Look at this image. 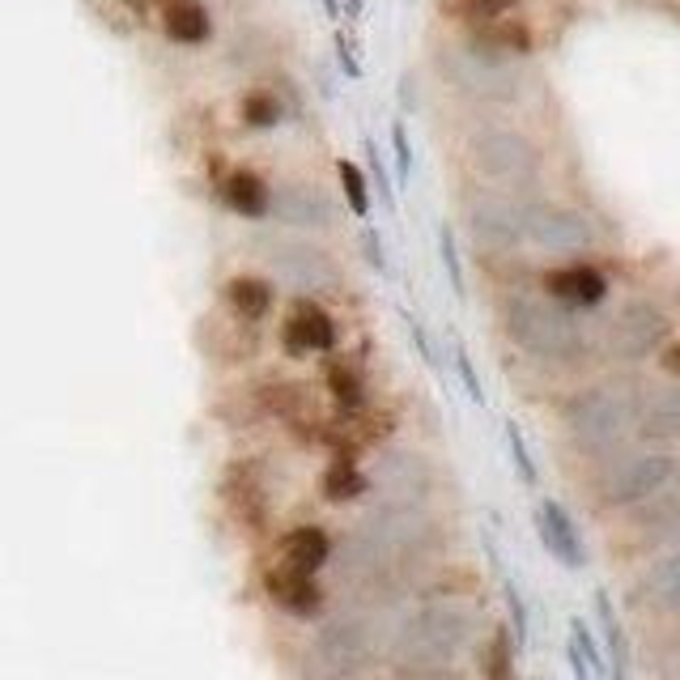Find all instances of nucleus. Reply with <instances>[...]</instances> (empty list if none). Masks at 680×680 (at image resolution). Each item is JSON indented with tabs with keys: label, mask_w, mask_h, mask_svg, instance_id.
I'll return each mask as SVG.
<instances>
[{
	"label": "nucleus",
	"mask_w": 680,
	"mask_h": 680,
	"mask_svg": "<svg viewBox=\"0 0 680 680\" xmlns=\"http://www.w3.org/2000/svg\"><path fill=\"white\" fill-rule=\"evenodd\" d=\"M460 374H463V383H468V391H472V400L481 404V400H486V396H481V379L468 370V362H463V358H460Z\"/></svg>",
	"instance_id": "obj_39"
},
{
	"label": "nucleus",
	"mask_w": 680,
	"mask_h": 680,
	"mask_svg": "<svg viewBox=\"0 0 680 680\" xmlns=\"http://www.w3.org/2000/svg\"><path fill=\"white\" fill-rule=\"evenodd\" d=\"M281 344L293 358H307V353H328L337 344V323L332 316L319 307L316 298H298L293 311L281 323Z\"/></svg>",
	"instance_id": "obj_14"
},
{
	"label": "nucleus",
	"mask_w": 680,
	"mask_h": 680,
	"mask_svg": "<svg viewBox=\"0 0 680 680\" xmlns=\"http://www.w3.org/2000/svg\"><path fill=\"white\" fill-rule=\"evenodd\" d=\"M498 328L519 353H528L540 366H558V370H579L600 349V337L579 319V311L561 307L549 293L510 290L498 302Z\"/></svg>",
	"instance_id": "obj_1"
},
{
	"label": "nucleus",
	"mask_w": 680,
	"mask_h": 680,
	"mask_svg": "<svg viewBox=\"0 0 680 680\" xmlns=\"http://www.w3.org/2000/svg\"><path fill=\"white\" fill-rule=\"evenodd\" d=\"M677 489H680V468H677Z\"/></svg>",
	"instance_id": "obj_42"
},
{
	"label": "nucleus",
	"mask_w": 680,
	"mask_h": 680,
	"mask_svg": "<svg viewBox=\"0 0 680 680\" xmlns=\"http://www.w3.org/2000/svg\"><path fill=\"white\" fill-rule=\"evenodd\" d=\"M221 200L239 218H268L272 213V188L256 170H230V179L221 183Z\"/></svg>",
	"instance_id": "obj_21"
},
{
	"label": "nucleus",
	"mask_w": 680,
	"mask_h": 680,
	"mask_svg": "<svg viewBox=\"0 0 680 680\" xmlns=\"http://www.w3.org/2000/svg\"><path fill=\"white\" fill-rule=\"evenodd\" d=\"M256 251H260V260H264L268 272H272L281 286L298 290L302 298L328 293L340 286V272H337V264H332V256H328L323 247L307 243V239H268V234H260V239H256Z\"/></svg>",
	"instance_id": "obj_9"
},
{
	"label": "nucleus",
	"mask_w": 680,
	"mask_h": 680,
	"mask_svg": "<svg viewBox=\"0 0 680 680\" xmlns=\"http://www.w3.org/2000/svg\"><path fill=\"white\" fill-rule=\"evenodd\" d=\"M468 162L498 192H532L540 179V149L510 123H486L468 137Z\"/></svg>",
	"instance_id": "obj_6"
},
{
	"label": "nucleus",
	"mask_w": 680,
	"mask_h": 680,
	"mask_svg": "<svg viewBox=\"0 0 680 680\" xmlns=\"http://www.w3.org/2000/svg\"><path fill=\"white\" fill-rule=\"evenodd\" d=\"M663 366H668L672 374H680V340H672V344L663 349Z\"/></svg>",
	"instance_id": "obj_40"
},
{
	"label": "nucleus",
	"mask_w": 680,
	"mask_h": 680,
	"mask_svg": "<svg viewBox=\"0 0 680 680\" xmlns=\"http://www.w3.org/2000/svg\"><path fill=\"white\" fill-rule=\"evenodd\" d=\"M528 243L549 251V256H583L591 247H600V230L579 209H566L553 200H532L528 204Z\"/></svg>",
	"instance_id": "obj_12"
},
{
	"label": "nucleus",
	"mask_w": 680,
	"mask_h": 680,
	"mask_svg": "<svg viewBox=\"0 0 680 680\" xmlns=\"http://www.w3.org/2000/svg\"><path fill=\"white\" fill-rule=\"evenodd\" d=\"M672 337V319L668 311L651 302V298H630L617 307V316L604 323V337H600V349H604L612 362H647L651 353H659Z\"/></svg>",
	"instance_id": "obj_8"
},
{
	"label": "nucleus",
	"mask_w": 680,
	"mask_h": 680,
	"mask_svg": "<svg viewBox=\"0 0 680 680\" xmlns=\"http://www.w3.org/2000/svg\"><path fill=\"white\" fill-rule=\"evenodd\" d=\"M507 447L514 451V468H519V477L532 486L536 481V468H532V456H528V447H523V434L514 430V426H507Z\"/></svg>",
	"instance_id": "obj_34"
},
{
	"label": "nucleus",
	"mask_w": 680,
	"mask_h": 680,
	"mask_svg": "<svg viewBox=\"0 0 680 680\" xmlns=\"http://www.w3.org/2000/svg\"><path fill=\"white\" fill-rule=\"evenodd\" d=\"M540 293L558 298L561 307L587 311V307H600L608 298V277L591 264H566V268H553V272L540 277Z\"/></svg>",
	"instance_id": "obj_16"
},
{
	"label": "nucleus",
	"mask_w": 680,
	"mask_h": 680,
	"mask_svg": "<svg viewBox=\"0 0 680 680\" xmlns=\"http://www.w3.org/2000/svg\"><path fill=\"white\" fill-rule=\"evenodd\" d=\"M281 120V102L264 90H256V94L243 98V123L247 128H272V123Z\"/></svg>",
	"instance_id": "obj_30"
},
{
	"label": "nucleus",
	"mask_w": 680,
	"mask_h": 680,
	"mask_svg": "<svg viewBox=\"0 0 680 680\" xmlns=\"http://www.w3.org/2000/svg\"><path fill=\"white\" fill-rule=\"evenodd\" d=\"M264 591L277 608H286L290 617H316L323 608V591H319L316 574H302V570H290V566H272L264 574Z\"/></svg>",
	"instance_id": "obj_17"
},
{
	"label": "nucleus",
	"mask_w": 680,
	"mask_h": 680,
	"mask_svg": "<svg viewBox=\"0 0 680 680\" xmlns=\"http://www.w3.org/2000/svg\"><path fill=\"white\" fill-rule=\"evenodd\" d=\"M680 460L672 451H633L617 456L600 468L596 477V507L600 510H633L656 502L663 489L677 481Z\"/></svg>",
	"instance_id": "obj_7"
},
{
	"label": "nucleus",
	"mask_w": 680,
	"mask_h": 680,
	"mask_svg": "<svg viewBox=\"0 0 680 680\" xmlns=\"http://www.w3.org/2000/svg\"><path fill=\"white\" fill-rule=\"evenodd\" d=\"M463 226L472 234V243L489 251H510V247L528 243V200L498 188H477L463 200Z\"/></svg>",
	"instance_id": "obj_10"
},
{
	"label": "nucleus",
	"mask_w": 680,
	"mask_h": 680,
	"mask_svg": "<svg viewBox=\"0 0 680 680\" xmlns=\"http://www.w3.org/2000/svg\"><path fill=\"white\" fill-rule=\"evenodd\" d=\"M132 4H137V0H132Z\"/></svg>",
	"instance_id": "obj_43"
},
{
	"label": "nucleus",
	"mask_w": 680,
	"mask_h": 680,
	"mask_svg": "<svg viewBox=\"0 0 680 680\" xmlns=\"http://www.w3.org/2000/svg\"><path fill=\"white\" fill-rule=\"evenodd\" d=\"M337 174H340V188H344V200H349V209L366 218L370 213V196H366V179L362 170L353 167V162H337Z\"/></svg>",
	"instance_id": "obj_31"
},
{
	"label": "nucleus",
	"mask_w": 680,
	"mask_h": 680,
	"mask_svg": "<svg viewBox=\"0 0 680 680\" xmlns=\"http://www.w3.org/2000/svg\"><path fill=\"white\" fill-rule=\"evenodd\" d=\"M596 612H600V626H604V642H608V680H630V642H626V630L612 612V600L608 591H596Z\"/></svg>",
	"instance_id": "obj_24"
},
{
	"label": "nucleus",
	"mask_w": 680,
	"mask_h": 680,
	"mask_svg": "<svg viewBox=\"0 0 680 680\" xmlns=\"http://www.w3.org/2000/svg\"><path fill=\"white\" fill-rule=\"evenodd\" d=\"M370 486L383 502L430 510L438 493V472L417 447H383L370 463Z\"/></svg>",
	"instance_id": "obj_11"
},
{
	"label": "nucleus",
	"mask_w": 680,
	"mask_h": 680,
	"mask_svg": "<svg viewBox=\"0 0 680 680\" xmlns=\"http://www.w3.org/2000/svg\"><path fill=\"white\" fill-rule=\"evenodd\" d=\"M642 442H677L680 438V388L656 391L642 400V421H638Z\"/></svg>",
	"instance_id": "obj_22"
},
{
	"label": "nucleus",
	"mask_w": 680,
	"mask_h": 680,
	"mask_svg": "<svg viewBox=\"0 0 680 680\" xmlns=\"http://www.w3.org/2000/svg\"><path fill=\"white\" fill-rule=\"evenodd\" d=\"M438 73L468 102L481 107H514L528 94V73L519 69L514 51L489 48V43H447L438 51Z\"/></svg>",
	"instance_id": "obj_4"
},
{
	"label": "nucleus",
	"mask_w": 680,
	"mask_h": 680,
	"mask_svg": "<svg viewBox=\"0 0 680 680\" xmlns=\"http://www.w3.org/2000/svg\"><path fill=\"white\" fill-rule=\"evenodd\" d=\"M438 251H442V264H447V277H451V290L463 298V268H460V251H456V234L447 226H438Z\"/></svg>",
	"instance_id": "obj_32"
},
{
	"label": "nucleus",
	"mask_w": 680,
	"mask_h": 680,
	"mask_svg": "<svg viewBox=\"0 0 680 680\" xmlns=\"http://www.w3.org/2000/svg\"><path fill=\"white\" fill-rule=\"evenodd\" d=\"M472 642H477V612L456 600H434L396 626L391 656L417 672H438L451 668V659L463 656Z\"/></svg>",
	"instance_id": "obj_3"
},
{
	"label": "nucleus",
	"mask_w": 680,
	"mask_h": 680,
	"mask_svg": "<svg viewBox=\"0 0 680 680\" xmlns=\"http://www.w3.org/2000/svg\"><path fill=\"white\" fill-rule=\"evenodd\" d=\"M481 677L486 680H519L514 677V656H510V633L493 630L481 651Z\"/></svg>",
	"instance_id": "obj_28"
},
{
	"label": "nucleus",
	"mask_w": 680,
	"mask_h": 680,
	"mask_svg": "<svg viewBox=\"0 0 680 680\" xmlns=\"http://www.w3.org/2000/svg\"><path fill=\"white\" fill-rule=\"evenodd\" d=\"M323 4H328V13H337V0H323Z\"/></svg>",
	"instance_id": "obj_41"
},
{
	"label": "nucleus",
	"mask_w": 680,
	"mask_h": 680,
	"mask_svg": "<svg viewBox=\"0 0 680 680\" xmlns=\"http://www.w3.org/2000/svg\"><path fill=\"white\" fill-rule=\"evenodd\" d=\"M366 153H370V170H374V183H379V196H383V204H391V200H396V192H391L388 170H383V162H379V153H374V146H366Z\"/></svg>",
	"instance_id": "obj_37"
},
{
	"label": "nucleus",
	"mask_w": 680,
	"mask_h": 680,
	"mask_svg": "<svg viewBox=\"0 0 680 680\" xmlns=\"http://www.w3.org/2000/svg\"><path fill=\"white\" fill-rule=\"evenodd\" d=\"M362 247H366V260H370L374 268L388 264V260H383V243H379V234H374V230H366V234H362Z\"/></svg>",
	"instance_id": "obj_38"
},
{
	"label": "nucleus",
	"mask_w": 680,
	"mask_h": 680,
	"mask_svg": "<svg viewBox=\"0 0 680 680\" xmlns=\"http://www.w3.org/2000/svg\"><path fill=\"white\" fill-rule=\"evenodd\" d=\"M507 604H510V612H514V638L523 642V638H528V608H523V596H519V587L514 583H507Z\"/></svg>",
	"instance_id": "obj_36"
},
{
	"label": "nucleus",
	"mask_w": 680,
	"mask_h": 680,
	"mask_svg": "<svg viewBox=\"0 0 680 680\" xmlns=\"http://www.w3.org/2000/svg\"><path fill=\"white\" fill-rule=\"evenodd\" d=\"M162 30L183 48H200L213 34V18L200 0H167L162 4Z\"/></svg>",
	"instance_id": "obj_20"
},
{
	"label": "nucleus",
	"mask_w": 680,
	"mask_h": 680,
	"mask_svg": "<svg viewBox=\"0 0 680 680\" xmlns=\"http://www.w3.org/2000/svg\"><path fill=\"white\" fill-rule=\"evenodd\" d=\"M638 604L656 608V612H680V549L656 558L642 579H638Z\"/></svg>",
	"instance_id": "obj_19"
},
{
	"label": "nucleus",
	"mask_w": 680,
	"mask_h": 680,
	"mask_svg": "<svg viewBox=\"0 0 680 680\" xmlns=\"http://www.w3.org/2000/svg\"><path fill=\"white\" fill-rule=\"evenodd\" d=\"M456 4H460V13L472 26H493L502 22L507 13H514L519 0H456Z\"/></svg>",
	"instance_id": "obj_29"
},
{
	"label": "nucleus",
	"mask_w": 680,
	"mask_h": 680,
	"mask_svg": "<svg viewBox=\"0 0 680 680\" xmlns=\"http://www.w3.org/2000/svg\"><path fill=\"white\" fill-rule=\"evenodd\" d=\"M642 421V400H633L630 391L612 388V383H587L574 388L558 404V430L561 438L583 451L587 460H617L621 447L638 434Z\"/></svg>",
	"instance_id": "obj_2"
},
{
	"label": "nucleus",
	"mask_w": 680,
	"mask_h": 680,
	"mask_svg": "<svg viewBox=\"0 0 680 680\" xmlns=\"http://www.w3.org/2000/svg\"><path fill=\"white\" fill-rule=\"evenodd\" d=\"M570 642H574V647H579V651L587 656L591 672H608L604 656H600V647H596V638H591V630H587L583 617H574V621H570Z\"/></svg>",
	"instance_id": "obj_33"
},
{
	"label": "nucleus",
	"mask_w": 680,
	"mask_h": 680,
	"mask_svg": "<svg viewBox=\"0 0 680 680\" xmlns=\"http://www.w3.org/2000/svg\"><path fill=\"white\" fill-rule=\"evenodd\" d=\"M221 302L230 307V316L234 319L260 323V319L272 311V286L260 281V277H230L226 290H221Z\"/></svg>",
	"instance_id": "obj_23"
},
{
	"label": "nucleus",
	"mask_w": 680,
	"mask_h": 680,
	"mask_svg": "<svg viewBox=\"0 0 680 680\" xmlns=\"http://www.w3.org/2000/svg\"><path fill=\"white\" fill-rule=\"evenodd\" d=\"M272 218L281 221V226H293V230L319 234V230H332L337 204H332V196L323 192L319 183L290 179V183L272 188Z\"/></svg>",
	"instance_id": "obj_13"
},
{
	"label": "nucleus",
	"mask_w": 680,
	"mask_h": 680,
	"mask_svg": "<svg viewBox=\"0 0 680 680\" xmlns=\"http://www.w3.org/2000/svg\"><path fill=\"white\" fill-rule=\"evenodd\" d=\"M391 146H396V174L409 179V170H413V149L404 141V123H391Z\"/></svg>",
	"instance_id": "obj_35"
},
{
	"label": "nucleus",
	"mask_w": 680,
	"mask_h": 680,
	"mask_svg": "<svg viewBox=\"0 0 680 680\" xmlns=\"http://www.w3.org/2000/svg\"><path fill=\"white\" fill-rule=\"evenodd\" d=\"M370 489H374L370 486V472H362L349 456L332 460L328 463V472H323V498H328V502H353V498H362Z\"/></svg>",
	"instance_id": "obj_25"
},
{
	"label": "nucleus",
	"mask_w": 680,
	"mask_h": 680,
	"mask_svg": "<svg viewBox=\"0 0 680 680\" xmlns=\"http://www.w3.org/2000/svg\"><path fill=\"white\" fill-rule=\"evenodd\" d=\"M532 523H536L540 544H544V553H553L566 570H583L587 549H583L579 528H574V519H570V510L561 507V502H553V498H544V502H536Z\"/></svg>",
	"instance_id": "obj_15"
},
{
	"label": "nucleus",
	"mask_w": 680,
	"mask_h": 680,
	"mask_svg": "<svg viewBox=\"0 0 680 680\" xmlns=\"http://www.w3.org/2000/svg\"><path fill=\"white\" fill-rule=\"evenodd\" d=\"M328 388H332V400H337L344 413H358L366 404V383L353 366H344V362L332 366V370H328Z\"/></svg>",
	"instance_id": "obj_27"
},
{
	"label": "nucleus",
	"mask_w": 680,
	"mask_h": 680,
	"mask_svg": "<svg viewBox=\"0 0 680 680\" xmlns=\"http://www.w3.org/2000/svg\"><path fill=\"white\" fill-rule=\"evenodd\" d=\"M379 626L362 612H344L323 621L307 651H302V680H362L379 659Z\"/></svg>",
	"instance_id": "obj_5"
},
{
	"label": "nucleus",
	"mask_w": 680,
	"mask_h": 680,
	"mask_svg": "<svg viewBox=\"0 0 680 680\" xmlns=\"http://www.w3.org/2000/svg\"><path fill=\"white\" fill-rule=\"evenodd\" d=\"M337 553L332 536L316 528V523H302V528H290L277 544V561L290 566V570H302V574H319Z\"/></svg>",
	"instance_id": "obj_18"
},
{
	"label": "nucleus",
	"mask_w": 680,
	"mask_h": 680,
	"mask_svg": "<svg viewBox=\"0 0 680 680\" xmlns=\"http://www.w3.org/2000/svg\"><path fill=\"white\" fill-rule=\"evenodd\" d=\"M264 409L281 417L286 426H302V421H311V391L302 383H272L264 391Z\"/></svg>",
	"instance_id": "obj_26"
}]
</instances>
